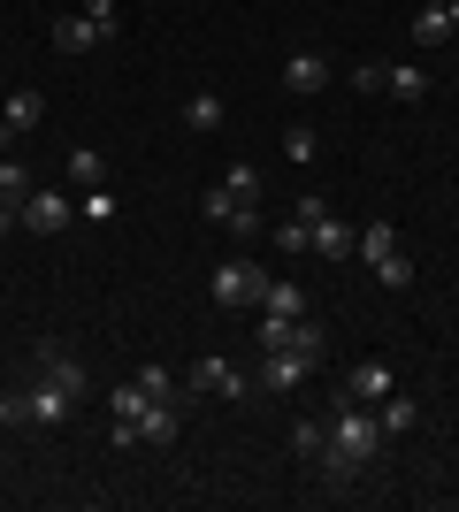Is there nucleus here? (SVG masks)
<instances>
[{"label": "nucleus", "mask_w": 459, "mask_h": 512, "mask_svg": "<svg viewBox=\"0 0 459 512\" xmlns=\"http://www.w3.org/2000/svg\"><path fill=\"white\" fill-rule=\"evenodd\" d=\"M207 291H215V306H261L268 299V268L261 260H222L215 276H207Z\"/></svg>", "instance_id": "f257e3e1"}, {"label": "nucleus", "mask_w": 459, "mask_h": 512, "mask_svg": "<svg viewBox=\"0 0 459 512\" xmlns=\"http://www.w3.org/2000/svg\"><path fill=\"white\" fill-rule=\"evenodd\" d=\"M184 383H192L199 398H245V390H253V375H238L222 352H207V360H192V375H184Z\"/></svg>", "instance_id": "f03ea898"}, {"label": "nucleus", "mask_w": 459, "mask_h": 512, "mask_svg": "<svg viewBox=\"0 0 459 512\" xmlns=\"http://www.w3.org/2000/svg\"><path fill=\"white\" fill-rule=\"evenodd\" d=\"M69 413H77V398H69V390H62V383H54V375L39 367V383L23 390V421H39V428H62Z\"/></svg>", "instance_id": "7ed1b4c3"}, {"label": "nucleus", "mask_w": 459, "mask_h": 512, "mask_svg": "<svg viewBox=\"0 0 459 512\" xmlns=\"http://www.w3.org/2000/svg\"><path fill=\"white\" fill-rule=\"evenodd\" d=\"M16 222H23V230H39V237H62L69 222H77V207H69L62 192H31V199L16 207Z\"/></svg>", "instance_id": "20e7f679"}, {"label": "nucleus", "mask_w": 459, "mask_h": 512, "mask_svg": "<svg viewBox=\"0 0 459 512\" xmlns=\"http://www.w3.org/2000/svg\"><path fill=\"white\" fill-rule=\"evenodd\" d=\"M306 367H314V360H299L291 344H284V352H261V375H253V390H268V398H291V390L306 383Z\"/></svg>", "instance_id": "39448f33"}, {"label": "nucleus", "mask_w": 459, "mask_h": 512, "mask_svg": "<svg viewBox=\"0 0 459 512\" xmlns=\"http://www.w3.org/2000/svg\"><path fill=\"white\" fill-rule=\"evenodd\" d=\"M39 115H46V100H39L31 85L8 92V107H0V138H8V146H16V138H31V130H39Z\"/></svg>", "instance_id": "423d86ee"}, {"label": "nucleus", "mask_w": 459, "mask_h": 512, "mask_svg": "<svg viewBox=\"0 0 459 512\" xmlns=\"http://www.w3.org/2000/svg\"><path fill=\"white\" fill-rule=\"evenodd\" d=\"M39 367H46V375H54V383L69 390V398H85V390H92L85 360H77V352H62V344H46V352H39Z\"/></svg>", "instance_id": "0eeeda50"}, {"label": "nucleus", "mask_w": 459, "mask_h": 512, "mask_svg": "<svg viewBox=\"0 0 459 512\" xmlns=\"http://www.w3.org/2000/svg\"><path fill=\"white\" fill-rule=\"evenodd\" d=\"M284 85H291V92H322V85H329V54H314V46H306V54H291V62H284Z\"/></svg>", "instance_id": "6e6552de"}, {"label": "nucleus", "mask_w": 459, "mask_h": 512, "mask_svg": "<svg viewBox=\"0 0 459 512\" xmlns=\"http://www.w3.org/2000/svg\"><path fill=\"white\" fill-rule=\"evenodd\" d=\"M306 237H314V253H322V260H352V230L337 222V214H322V222H306Z\"/></svg>", "instance_id": "1a4fd4ad"}, {"label": "nucleus", "mask_w": 459, "mask_h": 512, "mask_svg": "<svg viewBox=\"0 0 459 512\" xmlns=\"http://www.w3.org/2000/svg\"><path fill=\"white\" fill-rule=\"evenodd\" d=\"M176 428H184L176 406H169V398H153V406L138 413V444H176Z\"/></svg>", "instance_id": "9d476101"}, {"label": "nucleus", "mask_w": 459, "mask_h": 512, "mask_svg": "<svg viewBox=\"0 0 459 512\" xmlns=\"http://www.w3.org/2000/svg\"><path fill=\"white\" fill-rule=\"evenodd\" d=\"M383 390H391V367H383V360H360V367H352V383H345V398H360V406H375Z\"/></svg>", "instance_id": "9b49d317"}, {"label": "nucleus", "mask_w": 459, "mask_h": 512, "mask_svg": "<svg viewBox=\"0 0 459 512\" xmlns=\"http://www.w3.org/2000/svg\"><path fill=\"white\" fill-rule=\"evenodd\" d=\"M352 253H360V260H368V268H375V260H391V253H398V230H391V222H383V214H375L368 230L352 237Z\"/></svg>", "instance_id": "f8f14e48"}, {"label": "nucleus", "mask_w": 459, "mask_h": 512, "mask_svg": "<svg viewBox=\"0 0 459 512\" xmlns=\"http://www.w3.org/2000/svg\"><path fill=\"white\" fill-rule=\"evenodd\" d=\"M92 46H100V31L85 16H54V54H92Z\"/></svg>", "instance_id": "ddd939ff"}, {"label": "nucleus", "mask_w": 459, "mask_h": 512, "mask_svg": "<svg viewBox=\"0 0 459 512\" xmlns=\"http://www.w3.org/2000/svg\"><path fill=\"white\" fill-rule=\"evenodd\" d=\"M375 421H383V436H406V428H414V398L383 390V398H375Z\"/></svg>", "instance_id": "4468645a"}, {"label": "nucleus", "mask_w": 459, "mask_h": 512, "mask_svg": "<svg viewBox=\"0 0 459 512\" xmlns=\"http://www.w3.org/2000/svg\"><path fill=\"white\" fill-rule=\"evenodd\" d=\"M383 92H398V100H429V69H421V62H398L391 77H383Z\"/></svg>", "instance_id": "2eb2a0df"}, {"label": "nucleus", "mask_w": 459, "mask_h": 512, "mask_svg": "<svg viewBox=\"0 0 459 512\" xmlns=\"http://www.w3.org/2000/svg\"><path fill=\"white\" fill-rule=\"evenodd\" d=\"M69 184H85V192H100V184H108V161H100L92 146H77V153H69Z\"/></svg>", "instance_id": "dca6fc26"}, {"label": "nucleus", "mask_w": 459, "mask_h": 512, "mask_svg": "<svg viewBox=\"0 0 459 512\" xmlns=\"http://www.w3.org/2000/svg\"><path fill=\"white\" fill-rule=\"evenodd\" d=\"M291 352H299V360H322V352H329V329H322V321H291Z\"/></svg>", "instance_id": "f3484780"}, {"label": "nucleus", "mask_w": 459, "mask_h": 512, "mask_svg": "<svg viewBox=\"0 0 459 512\" xmlns=\"http://www.w3.org/2000/svg\"><path fill=\"white\" fill-rule=\"evenodd\" d=\"M184 123L192 130H222V92H192V100H184Z\"/></svg>", "instance_id": "a211bd4d"}, {"label": "nucleus", "mask_w": 459, "mask_h": 512, "mask_svg": "<svg viewBox=\"0 0 459 512\" xmlns=\"http://www.w3.org/2000/svg\"><path fill=\"white\" fill-rule=\"evenodd\" d=\"M31 199V169L23 161H0V207H23Z\"/></svg>", "instance_id": "6ab92c4d"}, {"label": "nucleus", "mask_w": 459, "mask_h": 512, "mask_svg": "<svg viewBox=\"0 0 459 512\" xmlns=\"http://www.w3.org/2000/svg\"><path fill=\"white\" fill-rule=\"evenodd\" d=\"M261 314H306V291H299V283H276V276H268V299H261Z\"/></svg>", "instance_id": "aec40b11"}, {"label": "nucleus", "mask_w": 459, "mask_h": 512, "mask_svg": "<svg viewBox=\"0 0 459 512\" xmlns=\"http://www.w3.org/2000/svg\"><path fill=\"white\" fill-rule=\"evenodd\" d=\"M414 39L421 46H444V39H452V16H444V8H414Z\"/></svg>", "instance_id": "412c9836"}, {"label": "nucleus", "mask_w": 459, "mask_h": 512, "mask_svg": "<svg viewBox=\"0 0 459 512\" xmlns=\"http://www.w3.org/2000/svg\"><path fill=\"white\" fill-rule=\"evenodd\" d=\"M322 444H329V421H291V451L299 459H322Z\"/></svg>", "instance_id": "4be33fe9"}, {"label": "nucleus", "mask_w": 459, "mask_h": 512, "mask_svg": "<svg viewBox=\"0 0 459 512\" xmlns=\"http://www.w3.org/2000/svg\"><path fill=\"white\" fill-rule=\"evenodd\" d=\"M222 192L238 199V207H253V199H261V169H245V161H238V169L222 176Z\"/></svg>", "instance_id": "5701e85b"}, {"label": "nucleus", "mask_w": 459, "mask_h": 512, "mask_svg": "<svg viewBox=\"0 0 459 512\" xmlns=\"http://www.w3.org/2000/svg\"><path fill=\"white\" fill-rule=\"evenodd\" d=\"M375 276H383V291H406V283H414V260H406V245H398L391 260H375Z\"/></svg>", "instance_id": "b1692460"}, {"label": "nucleus", "mask_w": 459, "mask_h": 512, "mask_svg": "<svg viewBox=\"0 0 459 512\" xmlns=\"http://www.w3.org/2000/svg\"><path fill=\"white\" fill-rule=\"evenodd\" d=\"M77 16H85L92 31H100V39H115V23H123V8H115V0H85Z\"/></svg>", "instance_id": "393cba45"}, {"label": "nucleus", "mask_w": 459, "mask_h": 512, "mask_svg": "<svg viewBox=\"0 0 459 512\" xmlns=\"http://www.w3.org/2000/svg\"><path fill=\"white\" fill-rule=\"evenodd\" d=\"M153 406V398H146V390H138V383H123V390H115V398H108V413H115V421H138V413H146Z\"/></svg>", "instance_id": "a878e982"}, {"label": "nucleus", "mask_w": 459, "mask_h": 512, "mask_svg": "<svg viewBox=\"0 0 459 512\" xmlns=\"http://www.w3.org/2000/svg\"><path fill=\"white\" fill-rule=\"evenodd\" d=\"M291 321H299V314H261V352H284V344H291Z\"/></svg>", "instance_id": "bb28decb"}, {"label": "nucleus", "mask_w": 459, "mask_h": 512, "mask_svg": "<svg viewBox=\"0 0 459 512\" xmlns=\"http://www.w3.org/2000/svg\"><path fill=\"white\" fill-rule=\"evenodd\" d=\"M284 161H299V169L314 161V130H306V123H291V130H284Z\"/></svg>", "instance_id": "cd10ccee"}, {"label": "nucleus", "mask_w": 459, "mask_h": 512, "mask_svg": "<svg viewBox=\"0 0 459 512\" xmlns=\"http://www.w3.org/2000/svg\"><path fill=\"white\" fill-rule=\"evenodd\" d=\"M77 214H85V222H115V192H108V184L85 192V199H77Z\"/></svg>", "instance_id": "c85d7f7f"}, {"label": "nucleus", "mask_w": 459, "mask_h": 512, "mask_svg": "<svg viewBox=\"0 0 459 512\" xmlns=\"http://www.w3.org/2000/svg\"><path fill=\"white\" fill-rule=\"evenodd\" d=\"M383 77H391V62H352V92H383Z\"/></svg>", "instance_id": "c756f323"}, {"label": "nucleus", "mask_w": 459, "mask_h": 512, "mask_svg": "<svg viewBox=\"0 0 459 512\" xmlns=\"http://www.w3.org/2000/svg\"><path fill=\"white\" fill-rule=\"evenodd\" d=\"M131 383H138V390H146V398H169V367H138Z\"/></svg>", "instance_id": "7c9ffc66"}, {"label": "nucleus", "mask_w": 459, "mask_h": 512, "mask_svg": "<svg viewBox=\"0 0 459 512\" xmlns=\"http://www.w3.org/2000/svg\"><path fill=\"white\" fill-rule=\"evenodd\" d=\"M222 222H230V237H261V214H253V207H230Z\"/></svg>", "instance_id": "2f4dec72"}, {"label": "nucleus", "mask_w": 459, "mask_h": 512, "mask_svg": "<svg viewBox=\"0 0 459 512\" xmlns=\"http://www.w3.org/2000/svg\"><path fill=\"white\" fill-rule=\"evenodd\" d=\"M8 421H23V390H0V428Z\"/></svg>", "instance_id": "473e14b6"}, {"label": "nucleus", "mask_w": 459, "mask_h": 512, "mask_svg": "<svg viewBox=\"0 0 459 512\" xmlns=\"http://www.w3.org/2000/svg\"><path fill=\"white\" fill-rule=\"evenodd\" d=\"M8 222H16V207H0V237H8Z\"/></svg>", "instance_id": "72a5a7b5"}, {"label": "nucleus", "mask_w": 459, "mask_h": 512, "mask_svg": "<svg viewBox=\"0 0 459 512\" xmlns=\"http://www.w3.org/2000/svg\"><path fill=\"white\" fill-rule=\"evenodd\" d=\"M444 16H452V31H459V0H444Z\"/></svg>", "instance_id": "f704fd0d"}, {"label": "nucleus", "mask_w": 459, "mask_h": 512, "mask_svg": "<svg viewBox=\"0 0 459 512\" xmlns=\"http://www.w3.org/2000/svg\"><path fill=\"white\" fill-rule=\"evenodd\" d=\"M421 8H444V0H421Z\"/></svg>", "instance_id": "c9c22d12"}]
</instances>
